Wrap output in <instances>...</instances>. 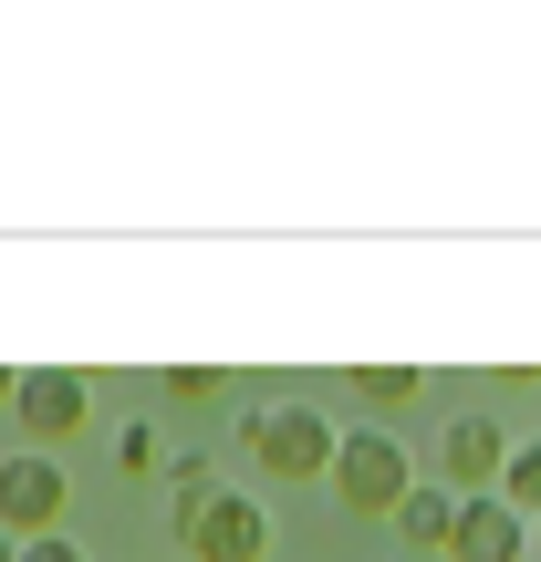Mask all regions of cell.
I'll use <instances>...</instances> for the list:
<instances>
[{"instance_id": "4fadbf2b", "label": "cell", "mask_w": 541, "mask_h": 562, "mask_svg": "<svg viewBox=\"0 0 541 562\" xmlns=\"http://www.w3.org/2000/svg\"><path fill=\"white\" fill-rule=\"evenodd\" d=\"M21 562H83V542H63V531H53V542H21Z\"/></svg>"}, {"instance_id": "7a4b0ae2", "label": "cell", "mask_w": 541, "mask_h": 562, "mask_svg": "<svg viewBox=\"0 0 541 562\" xmlns=\"http://www.w3.org/2000/svg\"><path fill=\"white\" fill-rule=\"evenodd\" d=\"M250 438V459H261V480H334V459H343V427L323 417V406H271V417H250L240 427Z\"/></svg>"}, {"instance_id": "7c38bea8", "label": "cell", "mask_w": 541, "mask_h": 562, "mask_svg": "<svg viewBox=\"0 0 541 562\" xmlns=\"http://www.w3.org/2000/svg\"><path fill=\"white\" fill-rule=\"evenodd\" d=\"M167 396H178V406H208V396H219V375H208V364H167Z\"/></svg>"}, {"instance_id": "3957f363", "label": "cell", "mask_w": 541, "mask_h": 562, "mask_svg": "<svg viewBox=\"0 0 541 562\" xmlns=\"http://www.w3.org/2000/svg\"><path fill=\"white\" fill-rule=\"evenodd\" d=\"M11 427H21V448L83 438V427H94V385H83L74 364H32V375L11 385Z\"/></svg>"}, {"instance_id": "ba28073f", "label": "cell", "mask_w": 541, "mask_h": 562, "mask_svg": "<svg viewBox=\"0 0 541 562\" xmlns=\"http://www.w3.org/2000/svg\"><path fill=\"white\" fill-rule=\"evenodd\" d=\"M531 552V521L489 490V501H469V521H459V562H521Z\"/></svg>"}, {"instance_id": "30bf717a", "label": "cell", "mask_w": 541, "mask_h": 562, "mask_svg": "<svg viewBox=\"0 0 541 562\" xmlns=\"http://www.w3.org/2000/svg\"><path fill=\"white\" fill-rule=\"evenodd\" d=\"M500 501L521 510V521L541 510V438H531V448H510V480H500Z\"/></svg>"}, {"instance_id": "52a82bcc", "label": "cell", "mask_w": 541, "mask_h": 562, "mask_svg": "<svg viewBox=\"0 0 541 562\" xmlns=\"http://www.w3.org/2000/svg\"><path fill=\"white\" fill-rule=\"evenodd\" d=\"M459 521H469L459 490H448V480H417V490H406V510H396V542H406V552H448V562H459Z\"/></svg>"}, {"instance_id": "9c48e42d", "label": "cell", "mask_w": 541, "mask_h": 562, "mask_svg": "<svg viewBox=\"0 0 541 562\" xmlns=\"http://www.w3.org/2000/svg\"><path fill=\"white\" fill-rule=\"evenodd\" d=\"M354 396L375 406V417H396V406H417V364H364V375H354Z\"/></svg>"}, {"instance_id": "8fae6325", "label": "cell", "mask_w": 541, "mask_h": 562, "mask_svg": "<svg viewBox=\"0 0 541 562\" xmlns=\"http://www.w3.org/2000/svg\"><path fill=\"white\" fill-rule=\"evenodd\" d=\"M115 459L146 480V469H167V438H157V427H125V438H115Z\"/></svg>"}, {"instance_id": "8992f818", "label": "cell", "mask_w": 541, "mask_h": 562, "mask_svg": "<svg viewBox=\"0 0 541 562\" xmlns=\"http://www.w3.org/2000/svg\"><path fill=\"white\" fill-rule=\"evenodd\" d=\"M438 469H448V490H459V501H489V490L510 480V427H500V417H448Z\"/></svg>"}, {"instance_id": "277c9868", "label": "cell", "mask_w": 541, "mask_h": 562, "mask_svg": "<svg viewBox=\"0 0 541 562\" xmlns=\"http://www.w3.org/2000/svg\"><path fill=\"white\" fill-rule=\"evenodd\" d=\"M63 501H74V490H63L53 448H11V459H0V531H11V542H53Z\"/></svg>"}, {"instance_id": "6da1fadb", "label": "cell", "mask_w": 541, "mask_h": 562, "mask_svg": "<svg viewBox=\"0 0 541 562\" xmlns=\"http://www.w3.org/2000/svg\"><path fill=\"white\" fill-rule=\"evenodd\" d=\"M406 490H417V459H406L396 427H343V459H334V501L354 521H396Z\"/></svg>"}, {"instance_id": "5bb4252c", "label": "cell", "mask_w": 541, "mask_h": 562, "mask_svg": "<svg viewBox=\"0 0 541 562\" xmlns=\"http://www.w3.org/2000/svg\"><path fill=\"white\" fill-rule=\"evenodd\" d=\"M0 562H21V542H11V531H0Z\"/></svg>"}, {"instance_id": "9a60e30c", "label": "cell", "mask_w": 541, "mask_h": 562, "mask_svg": "<svg viewBox=\"0 0 541 562\" xmlns=\"http://www.w3.org/2000/svg\"><path fill=\"white\" fill-rule=\"evenodd\" d=\"M11 385H21V375H0V406H11Z\"/></svg>"}, {"instance_id": "2e32d148", "label": "cell", "mask_w": 541, "mask_h": 562, "mask_svg": "<svg viewBox=\"0 0 541 562\" xmlns=\"http://www.w3.org/2000/svg\"><path fill=\"white\" fill-rule=\"evenodd\" d=\"M531 542H541V521H531Z\"/></svg>"}, {"instance_id": "5b68a950", "label": "cell", "mask_w": 541, "mask_h": 562, "mask_svg": "<svg viewBox=\"0 0 541 562\" xmlns=\"http://www.w3.org/2000/svg\"><path fill=\"white\" fill-rule=\"evenodd\" d=\"M178 542H188V562H261V552H271V510L250 501V490H219Z\"/></svg>"}]
</instances>
